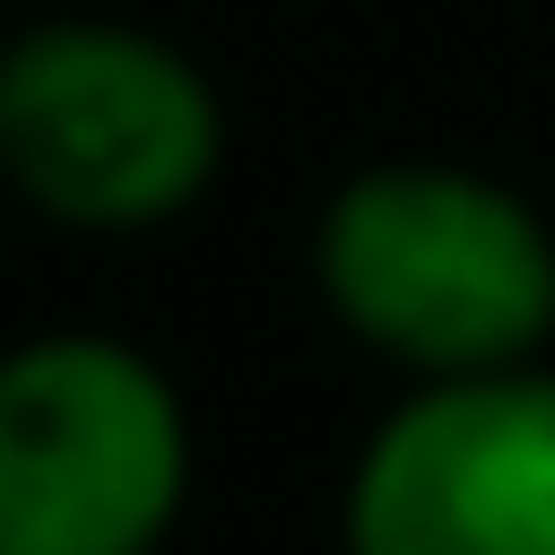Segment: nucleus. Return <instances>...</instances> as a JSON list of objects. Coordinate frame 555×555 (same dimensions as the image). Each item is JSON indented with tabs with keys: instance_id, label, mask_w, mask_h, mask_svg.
Listing matches in <instances>:
<instances>
[{
	"instance_id": "1",
	"label": "nucleus",
	"mask_w": 555,
	"mask_h": 555,
	"mask_svg": "<svg viewBox=\"0 0 555 555\" xmlns=\"http://www.w3.org/2000/svg\"><path fill=\"white\" fill-rule=\"evenodd\" d=\"M309 278L339 330L412 380L525 371L555 339V227L483 165H360L309 227Z\"/></svg>"
},
{
	"instance_id": "2",
	"label": "nucleus",
	"mask_w": 555,
	"mask_h": 555,
	"mask_svg": "<svg viewBox=\"0 0 555 555\" xmlns=\"http://www.w3.org/2000/svg\"><path fill=\"white\" fill-rule=\"evenodd\" d=\"M227 165V103L185 41L52 11L0 41V185L82 237L176 227Z\"/></svg>"
},
{
	"instance_id": "3",
	"label": "nucleus",
	"mask_w": 555,
	"mask_h": 555,
	"mask_svg": "<svg viewBox=\"0 0 555 555\" xmlns=\"http://www.w3.org/2000/svg\"><path fill=\"white\" fill-rule=\"evenodd\" d=\"M196 494V422L114 330L0 350V555H155Z\"/></svg>"
},
{
	"instance_id": "4",
	"label": "nucleus",
	"mask_w": 555,
	"mask_h": 555,
	"mask_svg": "<svg viewBox=\"0 0 555 555\" xmlns=\"http://www.w3.org/2000/svg\"><path fill=\"white\" fill-rule=\"evenodd\" d=\"M339 555H555V371L412 380L339 483Z\"/></svg>"
}]
</instances>
